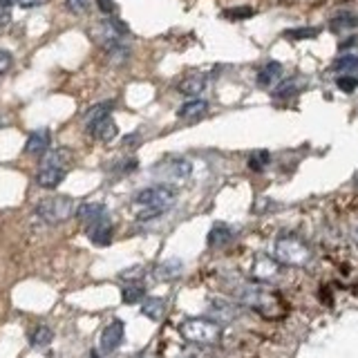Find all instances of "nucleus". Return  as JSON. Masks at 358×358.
Wrapping results in <instances>:
<instances>
[{
	"instance_id": "f257e3e1",
	"label": "nucleus",
	"mask_w": 358,
	"mask_h": 358,
	"mask_svg": "<svg viewBox=\"0 0 358 358\" xmlns=\"http://www.w3.org/2000/svg\"><path fill=\"white\" fill-rule=\"evenodd\" d=\"M177 199V193L166 184H159V186H148L139 190L137 195H134V201H137L139 206H143L145 210L139 215L141 222L145 220H155V217H162L164 213H168L173 208Z\"/></svg>"
},
{
	"instance_id": "f03ea898",
	"label": "nucleus",
	"mask_w": 358,
	"mask_h": 358,
	"mask_svg": "<svg viewBox=\"0 0 358 358\" xmlns=\"http://www.w3.org/2000/svg\"><path fill=\"white\" fill-rule=\"evenodd\" d=\"M273 257L287 266H305L311 260V249L298 235H280L273 246Z\"/></svg>"
},
{
	"instance_id": "7ed1b4c3",
	"label": "nucleus",
	"mask_w": 358,
	"mask_h": 358,
	"mask_svg": "<svg viewBox=\"0 0 358 358\" xmlns=\"http://www.w3.org/2000/svg\"><path fill=\"white\" fill-rule=\"evenodd\" d=\"M179 331H182V336L188 343L201 347L217 345L222 338V327L210 318H186L179 324Z\"/></svg>"
},
{
	"instance_id": "20e7f679",
	"label": "nucleus",
	"mask_w": 358,
	"mask_h": 358,
	"mask_svg": "<svg viewBox=\"0 0 358 358\" xmlns=\"http://www.w3.org/2000/svg\"><path fill=\"white\" fill-rule=\"evenodd\" d=\"M233 296L238 298L240 305L251 307L260 313H268V309H278V298L266 291L260 282H244L233 289Z\"/></svg>"
},
{
	"instance_id": "39448f33",
	"label": "nucleus",
	"mask_w": 358,
	"mask_h": 358,
	"mask_svg": "<svg viewBox=\"0 0 358 358\" xmlns=\"http://www.w3.org/2000/svg\"><path fill=\"white\" fill-rule=\"evenodd\" d=\"M36 215L48 224H63L74 215L72 197H45L36 204Z\"/></svg>"
},
{
	"instance_id": "423d86ee",
	"label": "nucleus",
	"mask_w": 358,
	"mask_h": 358,
	"mask_svg": "<svg viewBox=\"0 0 358 358\" xmlns=\"http://www.w3.org/2000/svg\"><path fill=\"white\" fill-rule=\"evenodd\" d=\"M152 173L159 175L166 184H186L190 175H193V164L184 159V157H173V159L152 168Z\"/></svg>"
},
{
	"instance_id": "0eeeda50",
	"label": "nucleus",
	"mask_w": 358,
	"mask_h": 358,
	"mask_svg": "<svg viewBox=\"0 0 358 358\" xmlns=\"http://www.w3.org/2000/svg\"><path fill=\"white\" fill-rule=\"evenodd\" d=\"M280 264L273 255H257L253 260V266H251V275L255 282H271V280H275L280 275Z\"/></svg>"
},
{
	"instance_id": "6e6552de",
	"label": "nucleus",
	"mask_w": 358,
	"mask_h": 358,
	"mask_svg": "<svg viewBox=\"0 0 358 358\" xmlns=\"http://www.w3.org/2000/svg\"><path fill=\"white\" fill-rule=\"evenodd\" d=\"M208 316L213 322H233L235 318L240 316V307L235 305V302L231 300H224V298H210L208 300Z\"/></svg>"
},
{
	"instance_id": "1a4fd4ad",
	"label": "nucleus",
	"mask_w": 358,
	"mask_h": 358,
	"mask_svg": "<svg viewBox=\"0 0 358 358\" xmlns=\"http://www.w3.org/2000/svg\"><path fill=\"white\" fill-rule=\"evenodd\" d=\"M123 334H126V324H123V320H112L108 327L101 331V354H112L117 350V347L121 345L123 341Z\"/></svg>"
},
{
	"instance_id": "9d476101",
	"label": "nucleus",
	"mask_w": 358,
	"mask_h": 358,
	"mask_svg": "<svg viewBox=\"0 0 358 358\" xmlns=\"http://www.w3.org/2000/svg\"><path fill=\"white\" fill-rule=\"evenodd\" d=\"M87 235H90V240H92V244H96V246H108L112 242V235H115V229H112L110 217L108 215H101L92 224H87Z\"/></svg>"
},
{
	"instance_id": "9b49d317",
	"label": "nucleus",
	"mask_w": 358,
	"mask_h": 358,
	"mask_svg": "<svg viewBox=\"0 0 358 358\" xmlns=\"http://www.w3.org/2000/svg\"><path fill=\"white\" fill-rule=\"evenodd\" d=\"M87 132L92 134V137L96 139V141H103V143H108V141H112L117 137V123H115V119H112L110 115H106V117H101V119H96L94 123H90L87 126Z\"/></svg>"
},
{
	"instance_id": "f8f14e48",
	"label": "nucleus",
	"mask_w": 358,
	"mask_h": 358,
	"mask_svg": "<svg viewBox=\"0 0 358 358\" xmlns=\"http://www.w3.org/2000/svg\"><path fill=\"white\" fill-rule=\"evenodd\" d=\"M50 143H52V132L48 128H38L27 137L25 152L27 155H45L50 150Z\"/></svg>"
},
{
	"instance_id": "ddd939ff",
	"label": "nucleus",
	"mask_w": 358,
	"mask_h": 358,
	"mask_svg": "<svg viewBox=\"0 0 358 358\" xmlns=\"http://www.w3.org/2000/svg\"><path fill=\"white\" fill-rule=\"evenodd\" d=\"M65 168H56V166H43L38 175H36V184L41 188H59L63 184V179H65Z\"/></svg>"
},
{
	"instance_id": "4468645a",
	"label": "nucleus",
	"mask_w": 358,
	"mask_h": 358,
	"mask_svg": "<svg viewBox=\"0 0 358 358\" xmlns=\"http://www.w3.org/2000/svg\"><path fill=\"white\" fill-rule=\"evenodd\" d=\"M206 85H208V76L206 74H188V76L182 78V81H179L177 90L184 96H197V94L204 92Z\"/></svg>"
},
{
	"instance_id": "2eb2a0df",
	"label": "nucleus",
	"mask_w": 358,
	"mask_h": 358,
	"mask_svg": "<svg viewBox=\"0 0 358 358\" xmlns=\"http://www.w3.org/2000/svg\"><path fill=\"white\" fill-rule=\"evenodd\" d=\"M103 48H106L108 61L112 65H126L130 61L132 50L123 41H108V43H103Z\"/></svg>"
},
{
	"instance_id": "dca6fc26",
	"label": "nucleus",
	"mask_w": 358,
	"mask_h": 358,
	"mask_svg": "<svg viewBox=\"0 0 358 358\" xmlns=\"http://www.w3.org/2000/svg\"><path fill=\"white\" fill-rule=\"evenodd\" d=\"M206 112H208V103L204 99H190L177 110V117L184 119V121H197V119L204 117Z\"/></svg>"
},
{
	"instance_id": "f3484780",
	"label": "nucleus",
	"mask_w": 358,
	"mask_h": 358,
	"mask_svg": "<svg viewBox=\"0 0 358 358\" xmlns=\"http://www.w3.org/2000/svg\"><path fill=\"white\" fill-rule=\"evenodd\" d=\"M280 76H282V65H280L278 61H271L257 72V85L271 87V85H275V81H280Z\"/></svg>"
},
{
	"instance_id": "a211bd4d",
	"label": "nucleus",
	"mask_w": 358,
	"mask_h": 358,
	"mask_svg": "<svg viewBox=\"0 0 358 358\" xmlns=\"http://www.w3.org/2000/svg\"><path fill=\"white\" fill-rule=\"evenodd\" d=\"M358 27V14L352 9H341L331 16V29L343 31V29H354Z\"/></svg>"
},
{
	"instance_id": "6ab92c4d",
	"label": "nucleus",
	"mask_w": 358,
	"mask_h": 358,
	"mask_svg": "<svg viewBox=\"0 0 358 358\" xmlns=\"http://www.w3.org/2000/svg\"><path fill=\"white\" fill-rule=\"evenodd\" d=\"M76 215H78V220H81V222L92 224L101 215H106V204H103V201H85L83 206H78Z\"/></svg>"
},
{
	"instance_id": "aec40b11",
	"label": "nucleus",
	"mask_w": 358,
	"mask_h": 358,
	"mask_svg": "<svg viewBox=\"0 0 358 358\" xmlns=\"http://www.w3.org/2000/svg\"><path fill=\"white\" fill-rule=\"evenodd\" d=\"M164 307H166V302L162 298H148V300L143 302L141 313H143L145 318H150V320H162Z\"/></svg>"
},
{
	"instance_id": "412c9836",
	"label": "nucleus",
	"mask_w": 358,
	"mask_h": 358,
	"mask_svg": "<svg viewBox=\"0 0 358 358\" xmlns=\"http://www.w3.org/2000/svg\"><path fill=\"white\" fill-rule=\"evenodd\" d=\"M231 229L227 227V224H215V227L210 229L208 233V246H224L229 240H231Z\"/></svg>"
},
{
	"instance_id": "4be33fe9",
	"label": "nucleus",
	"mask_w": 358,
	"mask_h": 358,
	"mask_svg": "<svg viewBox=\"0 0 358 358\" xmlns=\"http://www.w3.org/2000/svg\"><path fill=\"white\" fill-rule=\"evenodd\" d=\"M54 338V331L48 327V324H36L34 331L29 334V341L34 347H48Z\"/></svg>"
},
{
	"instance_id": "5701e85b",
	"label": "nucleus",
	"mask_w": 358,
	"mask_h": 358,
	"mask_svg": "<svg viewBox=\"0 0 358 358\" xmlns=\"http://www.w3.org/2000/svg\"><path fill=\"white\" fill-rule=\"evenodd\" d=\"M334 70L336 72H343V74H354V72H358V54H343L341 59L334 63Z\"/></svg>"
},
{
	"instance_id": "b1692460",
	"label": "nucleus",
	"mask_w": 358,
	"mask_h": 358,
	"mask_svg": "<svg viewBox=\"0 0 358 358\" xmlns=\"http://www.w3.org/2000/svg\"><path fill=\"white\" fill-rule=\"evenodd\" d=\"M67 159H70V152H65V150H48V155H45V159H43L41 166H56V168H63Z\"/></svg>"
},
{
	"instance_id": "393cba45",
	"label": "nucleus",
	"mask_w": 358,
	"mask_h": 358,
	"mask_svg": "<svg viewBox=\"0 0 358 358\" xmlns=\"http://www.w3.org/2000/svg\"><path fill=\"white\" fill-rule=\"evenodd\" d=\"M268 162H271V155H268L266 150H257L249 157V168L255 173L264 171V168L268 166Z\"/></svg>"
},
{
	"instance_id": "a878e982",
	"label": "nucleus",
	"mask_w": 358,
	"mask_h": 358,
	"mask_svg": "<svg viewBox=\"0 0 358 358\" xmlns=\"http://www.w3.org/2000/svg\"><path fill=\"white\" fill-rule=\"evenodd\" d=\"M110 110H112V103H110V101H106V103H99V106H94V108H90V110L85 112V126H90V123H94V121L101 119V117L110 115Z\"/></svg>"
},
{
	"instance_id": "bb28decb",
	"label": "nucleus",
	"mask_w": 358,
	"mask_h": 358,
	"mask_svg": "<svg viewBox=\"0 0 358 358\" xmlns=\"http://www.w3.org/2000/svg\"><path fill=\"white\" fill-rule=\"evenodd\" d=\"M121 298H123V302H126V305H134V302H139V300H143V298H145V289H143V287H139V285L126 287V289H123Z\"/></svg>"
},
{
	"instance_id": "cd10ccee",
	"label": "nucleus",
	"mask_w": 358,
	"mask_h": 358,
	"mask_svg": "<svg viewBox=\"0 0 358 358\" xmlns=\"http://www.w3.org/2000/svg\"><path fill=\"white\" fill-rule=\"evenodd\" d=\"M298 90H300V81H298V78H289V81L280 83V85L275 87L273 96H278V99H285V96H291V94H296Z\"/></svg>"
},
{
	"instance_id": "c85d7f7f",
	"label": "nucleus",
	"mask_w": 358,
	"mask_h": 358,
	"mask_svg": "<svg viewBox=\"0 0 358 358\" xmlns=\"http://www.w3.org/2000/svg\"><path fill=\"white\" fill-rule=\"evenodd\" d=\"M336 85H338V90H343L345 94H352L354 90L358 87V76H354V74H341L338 78H336Z\"/></svg>"
},
{
	"instance_id": "c756f323",
	"label": "nucleus",
	"mask_w": 358,
	"mask_h": 358,
	"mask_svg": "<svg viewBox=\"0 0 358 358\" xmlns=\"http://www.w3.org/2000/svg\"><path fill=\"white\" fill-rule=\"evenodd\" d=\"M253 14H255L253 7H233V9L224 11V18H229V20H244V18H251Z\"/></svg>"
},
{
	"instance_id": "7c9ffc66",
	"label": "nucleus",
	"mask_w": 358,
	"mask_h": 358,
	"mask_svg": "<svg viewBox=\"0 0 358 358\" xmlns=\"http://www.w3.org/2000/svg\"><path fill=\"white\" fill-rule=\"evenodd\" d=\"M318 34L316 27H298V29H287L285 36L287 38H313Z\"/></svg>"
},
{
	"instance_id": "2f4dec72",
	"label": "nucleus",
	"mask_w": 358,
	"mask_h": 358,
	"mask_svg": "<svg viewBox=\"0 0 358 358\" xmlns=\"http://www.w3.org/2000/svg\"><path fill=\"white\" fill-rule=\"evenodd\" d=\"M14 65V56H11L7 50H0V74H7Z\"/></svg>"
},
{
	"instance_id": "473e14b6",
	"label": "nucleus",
	"mask_w": 358,
	"mask_h": 358,
	"mask_svg": "<svg viewBox=\"0 0 358 358\" xmlns=\"http://www.w3.org/2000/svg\"><path fill=\"white\" fill-rule=\"evenodd\" d=\"M96 7L101 9V14H115L117 11L115 0H96Z\"/></svg>"
},
{
	"instance_id": "72a5a7b5",
	"label": "nucleus",
	"mask_w": 358,
	"mask_h": 358,
	"mask_svg": "<svg viewBox=\"0 0 358 358\" xmlns=\"http://www.w3.org/2000/svg\"><path fill=\"white\" fill-rule=\"evenodd\" d=\"M90 5V0H67V7H70L72 11H76V14H81V11H85Z\"/></svg>"
},
{
	"instance_id": "f704fd0d",
	"label": "nucleus",
	"mask_w": 358,
	"mask_h": 358,
	"mask_svg": "<svg viewBox=\"0 0 358 358\" xmlns=\"http://www.w3.org/2000/svg\"><path fill=\"white\" fill-rule=\"evenodd\" d=\"M139 168V159H126L121 164V168H119V173L123 175V173H132V171H137Z\"/></svg>"
},
{
	"instance_id": "c9c22d12",
	"label": "nucleus",
	"mask_w": 358,
	"mask_h": 358,
	"mask_svg": "<svg viewBox=\"0 0 358 358\" xmlns=\"http://www.w3.org/2000/svg\"><path fill=\"white\" fill-rule=\"evenodd\" d=\"M141 266H134V268H128V271L121 273V280H134V278H141Z\"/></svg>"
},
{
	"instance_id": "e433bc0d",
	"label": "nucleus",
	"mask_w": 358,
	"mask_h": 358,
	"mask_svg": "<svg viewBox=\"0 0 358 358\" xmlns=\"http://www.w3.org/2000/svg\"><path fill=\"white\" fill-rule=\"evenodd\" d=\"M16 3L20 5V7H36V5H41V0H16Z\"/></svg>"
},
{
	"instance_id": "4c0bfd02",
	"label": "nucleus",
	"mask_w": 358,
	"mask_h": 358,
	"mask_svg": "<svg viewBox=\"0 0 358 358\" xmlns=\"http://www.w3.org/2000/svg\"><path fill=\"white\" fill-rule=\"evenodd\" d=\"M7 5H11V0H0V7H7Z\"/></svg>"
},
{
	"instance_id": "58836bf2",
	"label": "nucleus",
	"mask_w": 358,
	"mask_h": 358,
	"mask_svg": "<svg viewBox=\"0 0 358 358\" xmlns=\"http://www.w3.org/2000/svg\"><path fill=\"white\" fill-rule=\"evenodd\" d=\"M90 358H99V352H96V350H92V352H90Z\"/></svg>"
},
{
	"instance_id": "ea45409f",
	"label": "nucleus",
	"mask_w": 358,
	"mask_h": 358,
	"mask_svg": "<svg viewBox=\"0 0 358 358\" xmlns=\"http://www.w3.org/2000/svg\"><path fill=\"white\" fill-rule=\"evenodd\" d=\"M0 128H3V119H0Z\"/></svg>"
}]
</instances>
